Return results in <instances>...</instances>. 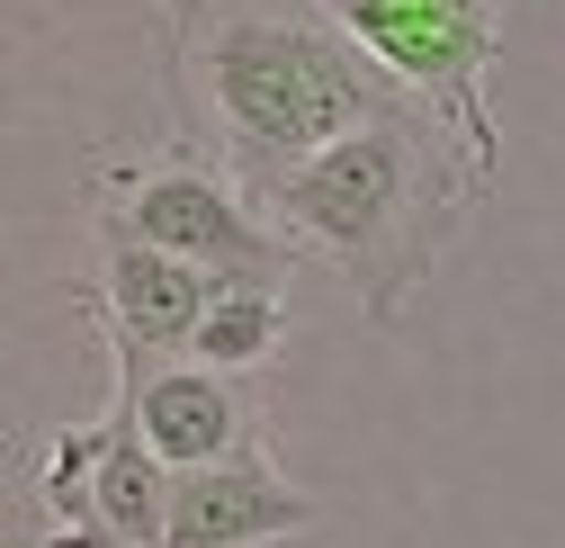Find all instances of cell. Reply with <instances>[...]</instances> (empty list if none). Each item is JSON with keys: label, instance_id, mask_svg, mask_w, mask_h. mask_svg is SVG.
Wrapping results in <instances>:
<instances>
[{"label": "cell", "instance_id": "cell-1", "mask_svg": "<svg viewBox=\"0 0 565 548\" xmlns=\"http://www.w3.org/2000/svg\"><path fill=\"white\" fill-rule=\"evenodd\" d=\"M395 99L404 91L332 19V0H171L180 145L225 162L252 198Z\"/></svg>", "mask_w": 565, "mask_h": 548}, {"label": "cell", "instance_id": "cell-2", "mask_svg": "<svg viewBox=\"0 0 565 548\" xmlns=\"http://www.w3.org/2000/svg\"><path fill=\"white\" fill-rule=\"evenodd\" d=\"M484 189H493V162L440 108H422L404 91L395 108L350 126L341 145H323L288 180H269L260 217L297 261L332 270L369 324H395L404 297L431 288V270L449 261V243Z\"/></svg>", "mask_w": 565, "mask_h": 548}, {"label": "cell", "instance_id": "cell-3", "mask_svg": "<svg viewBox=\"0 0 565 548\" xmlns=\"http://www.w3.org/2000/svg\"><path fill=\"white\" fill-rule=\"evenodd\" d=\"M90 234L198 261V270H216V280H288L297 270V252L269 234L260 198L225 162H206L198 145L99 154L90 162Z\"/></svg>", "mask_w": 565, "mask_h": 548}, {"label": "cell", "instance_id": "cell-4", "mask_svg": "<svg viewBox=\"0 0 565 548\" xmlns=\"http://www.w3.org/2000/svg\"><path fill=\"white\" fill-rule=\"evenodd\" d=\"M332 19L377 54V73L395 91L440 108L484 162L503 154L493 108H484V73H493V45H503V0H332Z\"/></svg>", "mask_w": 565, "mask_h": 548}, {"label": "cell", "instance_id": "cell-5", "mask_svg": "<svg viewBox=\"0 0 565 548\" xmlns=\"http://www.w3.org/2000/svg\"><path fill=\"white\" fill-rule=\"evenodd\" d=\"M36 495L90 548H162V530H171V467L126 432L117 404H108V423H82V432L45 441Z\"/></svg>", "mask_w": 565, "mask_h": 548}, {"label": "cell", "instance_id": "cell-6", "mask_svg": "<svg viewBox=\"0 0 565 548\" xmlns=\"http://www.w3.org/2000/svg\"><path fill=\"white\" fill-rule=\"evenodd\" d=\"M117 414H126V432L145 441L171 476H189V467H234V459H260V450H269L243 378L198 369L189 351L126 360V369H117Z\"/></svg>", "mask_w": 565, "mask_h": 548}, {"label": "cell", "instance_id": "cell-7", "mask_svg": "<svg viewBox=\"0 0 565 548\" xmlns=\"http://www.w3.org/2000/svg\"><path fill=\"white\" fill-rule=\"evenodd\" d=\"M216 270L198 261H171V252H145V243H99L90 280H82V306L99 315L117 369L126 360H162V351H189L206 306H216Z\"/></svg>", "mask_w": 565, "mask_h": 548}, {"label": "cell", "instance_id": "cell-8", "mask_svg": "<svg viewBox=\"0 0 565 548\" xmlns=\"http://www.w3.org/2000/svg\"><path fill=\"white\" fill-rule=\"evenodd\" d=\"M323 530V495H306L269 450L234 467H189L171 476V530L162 548H269Z\"/></svg>", "mask_w": 565, "mask_h": 548}, {"label": "cell", "instance_id": "cell-9", "mask_svg": "<svg viewBox=\"0 0 565 548\" xmlns=\"http://www.w3.org/2000/svg\"><path fill=\"white\" fill-rule=\"evenodd\" d=\"M288 333H297L288 280H225L206 324H198V341H189V360L216 369V378H252V369H269L288 351Z\"/></svg>", "mask_w": 565, "mask_h": 548}]
</instances>
